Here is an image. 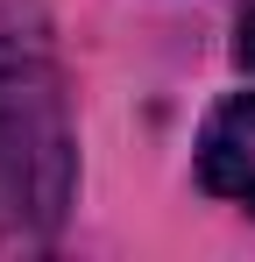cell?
<instances>
[{
	"label": "cell",
	"instance_id": "obj_3",
	"mask_svg": "<svg viewBox=\"0 0 255 262\" xmlns=\"http://www.w3.org/2000/svg\"><path fill=\"white\" fill-rule=\"evenodd\" d=\"M234 64L255 71V0H241V14H234Z\"/></svg>",
	"mask_w": 255,
	"mask_h": 262
},
{
	"label": "cell",
	"instance_id": "obj_2",
	"mask_svg": "<svg viewBox=\"0 0 255 262\" xmlns=\"http://www.w3.org/2000/svg\"><path fill=\"white\" fill-rule=\"evenodd\" d=\"M199 184L255 213V92L220 99L199 128Z\"/></svg>",
	"mask_w": 255,
	"mask_h": 262
},
{
	"label": "cell",
	"instance_id": "obj_1",
	"mask_svg": "<svg viewBox=\"0 0 255 262\" xmlns=\"http://www.w3.org/2000/svg\"><path fill=\"white\" fill-rule=\"evenodd\" d=\"M78 149L64 106V64L42 0H0V206L29 227L71 213Z\"/></svg>",
	"mask_w": 255,
	"mask_h": 262
}]
</instances>
